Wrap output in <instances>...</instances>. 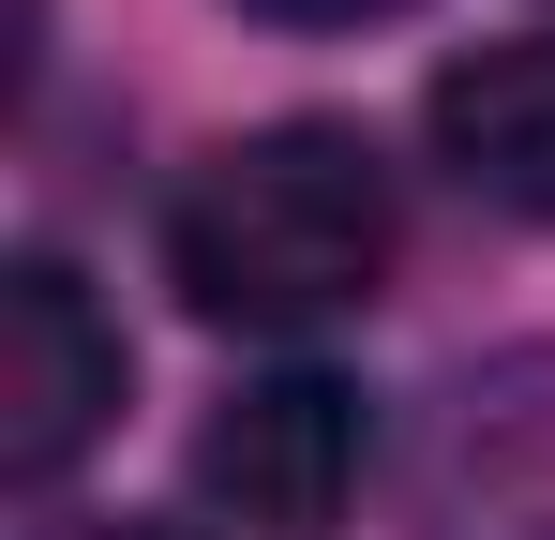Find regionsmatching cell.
<instances>
[{"label":"cell","mask_w":555,"mask_h":540,"mask_svg":"<svg viewBox=\"0 0 555 540\" xmlns=\"http://www.w3.org/2000/svg\"><path fill=\"white\" fill-rule=\"evenodd\" d=\"M361 450H375V421H361L346 375H256V390L210 406L195 496H210L241 540H331L346 496H361Z\"/></svg>","instance_id":"2"},{"label":"cell","mask_w":555,"mask_h":540,"mask_svg":"<svg viewBox=\"0 0 555 540\" xmlns=\"http://www.w3.org/2000/svg\"><path fill=\"white\" fill-rule=\"evenodd\" d=\"M120 421V331L105 300L61 256H15L0 270V480H61L76 450Z\"/></svg>","instance_id":"3"},{"label":"cell","mask_w":555,"mask_h":540,"mask_svg":"<svg viewBox=\"0 0 555 540\" xmlns=\"http://www.w3.org/2000/svg\"><path fill=\"white\" fill-rule=\"evenodd\" d=\"M436 540H555V360H495V375L451 390Z\"/></svg>","instance_id":"4"},{"label":"cell","mask_w":555,"mask_h":540,"mask_svg":"<svg viewBox=\"0 0 555 540\" xmlns=\"http://www.w3.org/2000/svg\"><path fill=\"white\" fill-rule=\"evenodd\" d=\"M241 15H271V30H361V15H405V0H241Z\"/></svg>","instance_id":"6"},{"label":"cell","mask_w":555,"mask_h":540,"mask_svg":"<svg viewBox=\"0 0 555 540\" xmlns=\"http://www.w3.org/2000/svg\"><path fill=\"white\" fill-rule=\"evenodd\" d=\"M166 270L210 331H331L390 270V166L346 120H271L181 180Z\"/></svg>","instance_id":"1"},{"label":"cell","mask_w":555,"mask_h":540,"mask_svg":"<svg viewBox=\"0 0 555 540\" xmlns=\"http://www.w3.org/2000/svg\"><path fill=\"white\" fill-rule=\"evenodd\" d=\"M61 540H181V526H61Z\"/></svg>","instance_id":"7"},{"label":"cell","mask_w":555,"mask_h":540,"mask_svg":"<svg viewBox=\"0 0 555 540\" xmlns=\"http://www.w3.org/2000/svg\"><path fill=\"white\" fill-rule=\"evenodd\" d=\"M421 120H436V166H451L480 210L555 226V30H495V46H465Z\"/></svg>","instance_id":"5"}]
</instances>
